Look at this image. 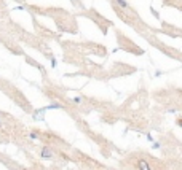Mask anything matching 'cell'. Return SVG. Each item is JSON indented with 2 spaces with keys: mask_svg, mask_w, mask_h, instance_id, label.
Returning <instances> with one entry per match:
<instances>
[{
  "mask_svg": "<svg viewBox=\"0 0 182 170\" xmlns=\"http://www.w3.org/2000/svg\"><path fill=\"white\" fill-rule=\"evenodd\" d=\"M51 156H53V154H51V149H50V148H43V149H42V157H43V159H50Z\"/></svg>",
  "mask_w": 182,
  "mask_h": 170,
  "instance_id": "obj_1",
  "label": "cell"
},
{
  "mask_svg": "<svg viewBox=\"0 0 182 170\" xmlns=\"http://www.w3.org/2000/svg\"><path fill=\"white\" fill-rule=\"evenodd\" d=\"M115 2H117V3H118V6L125 8V10H128V8H129V3L126 2V0H115Z\"/></svg>",
  "mask_w": 182,
  "mask_h": 170,
  "instance_id": "obj_2",
  "label": "cell"
},
{
  "mask_svg": "<svg viewBox=\"0 0 182 170\" xmlns=\"http://www.w3.org/2000/svg\"><path fill=\"white\" fill-rule=\"evenodd\" d=\"M139 170H150V167L146 160H139Z\"/></svg>",
  "mask_w": 182,
  "mask_h": 170,
  "instance_id": "obj_3",
  "label": "cell"
},
{
  "mask_svg": "<svg viewBox=\"0 0 182 170\" xmlns=\"http://www.w3.org/2000/svg\"><path fill=\"white\" fill-rule=\"evenodd\" d=\"M74 102H77V103H80V102H82V99H80V97H75V99H74Z\"/></svg>",
  "mask_w": 182,
  "mask_h": 170,
  "instance_id": "obj_4",
  "label": "cell"
},
{
  "mask_svg": "<svg viewBox=\"0 0 182 170\" xmlns=\"http://www.w3.org/2000/svg\"><path fill=\"white\" fill-rule=\"evenodd\" d=\"M177 124H179V126L182 127V119H177Z\"/></svg>",
  "mask_w": 182,
  "mask_h": 170,
  "instance_id": "obj_5",
  "label": "cell"
},
{
  "mask_svg": "<svg viewBox=\"0 0 182 170\" xmlns=\"http://www.w3.org/2000/svg\"><path fill=\"white\" fill-rule=\"evenodd\" d=\"M23 170H27V168H23Z\"/></svg>",
  "mask_w": 182,
  "mask_h": 170,
  "instance_id": "obj_6",
  "label": "cell"
}]
</instances>
